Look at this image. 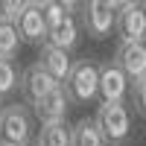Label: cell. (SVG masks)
<instances>
[{
  "label": "cell",
  "mask_w": 146,
  "mask_h": 146,
  "mask_svg": "<svg viewBox=\"0 0 146 146\" xmlns=\"http://www.w3.org/2000/svg\"><path fill=\"white\" fill-rule=\"evenodd\" d=\"M131 91H135V108H137V114H140V117H146V76H143V79H137Z\"/></svg>",
  "instance_id": "19"
},
{
  "label": "cell",
  "mask_w": 146,
  "mask_h": 146,
  "mask_svg": "<svg viewBox=\"0 0 146 146\" xmlns=\"http://www.w3.org/2000/svg\"><path fill=\"white\" fill-rule=\"evenodd\" d=\"M129 82L131 79L114 64V58L100 64V96H102V102H123L126 94H129Z\"/></svg>",
  "instance_id": "7"
},
{
  "label": "cell",
  "mask_w": 146,
  "mask_h": 146,
  "mask_svg": "<svg viewBox=\"0 0 146 146\" xmlns=\"http://www.w3.org/2000/svg\"><path fill=\"white\" fill-rule=\"evenodd\" d=\"M32 140V114L27 105H6L0 111V143L6 146H29Z\"/></svg>",
  "instance_id": "3"
},
{
  "label": "cell",
  "mask_w": 146,
  "mask_h": 146,
  "mask_svg": "<svg viewBox=\"0 0 146 146\" xmlns=\"http://www.w3.org/2000/svg\"><path fill=\"white\" fill-rule=\"evenodd\" d=\"M18 32H21V38L29 41V44H38V41L47 44L50 29H47V23H44V15L38 9V0H35V3H27V12H23L21 21H18Z\"/></svg>",
  "instance_id": "10"
},
{
  "label": "cell",
  "mask_w": 146,
  "mask_h": 146,
  "mask_svg": "<svg viewBox=\"0 0 146 146\" xmlns=\"http://www.w3.org/2000/svg\"><path fill=\"white\" fill-rule=\"evenodd\" d=\"M117 35L120 44H140L146 41V3L126 0L117 9Z\"/></svg>",
  "instance_id": "5"
},
{
  "label": "cell",
  "mask_w": 146,
  "mask_h": 146,
  "mask_svg": "<svg viewBox=\"0 0 146 146\" xmlns=\"http://www.w3.org/2000/svg\"><path fill=\"white\" fill-rule=\"evenodd\" d=\"M38 64L50 73V76L62 85V82H67V76H70V70H73V58L64 53V50H56V47H50V44H44L41 47V53H38Z\"/></svg>",
  "instance_id": "11"
},
{
  "label": "cell",
  "mask_w": 146,
  "mask_h": 146,
  "mask_svg": "<svg viewBox=\"0 0 146 146\" xmlns=\"http://www.w3.org/2000/svg\"><path fill=\"white\" fill-rule=\"evenodd\" d=\"M114 64L126 73L129 79H143L146 76V41L140 44H120L114 53Z\"/></svg>",
  "instance_id": "9"
},
{
  "label": "cell",
  "mask_w": 146,
  "mask_h": 146,
  "mask_svg": "<svg viewBox=\"0 0 146 146\" xmlns=\"http://www.w3.org/2000/svg\"><path fill=\"white\" fill-rule=\"evenodd\" d=\"M96 126L105 135L108 146H120L126 143L131 135V111L126 102H102L100 111H96Z\"/></svg>",
  "instance_id": "2"
},
{
  "label": "cell",
  "mask_w": 146,
  "mask_h": 146,
  "mask_svg": "<svg viewBox=\"0 0 146 146\" xmlns=\"http://www.w3.org/2000/svg\"><path fill=\"white\" fill-rule=\"evenodd\" d=\"M56 88H62V85H58L38 62L29 64L27 70L21 73V96H23V105H32L35 108L44 96H50Z\"/></svg>",
  "instance_id": "6"
},
{
  "label": "cell",
  "mask_w": 146,
  "mask_h": 146,
  "mask_svg": "<svg viewBox=\"0 0 146 146\" xmlns=\"http://www.w3.org/2000/svg\"><path fill=\"white\" fill-rule=\"evenodd\" d=\"M38 9L44 15L47 29H56L73 15V9H79V3H64V0H38Z\"/></svg>",
  "instance_id": "13"
},
{
  "label": "cell",
  "mask_w": 146,
  "mask_h": 146,
  "mask_svg": "<svg viewBox=\"0 0 146 146\" xmlns=\"http://www.w3.org/2000/svg\"><path fill=\"white\" fill-rule=\"evenodd\" d=\"M35 146H73V126H67V123L41 126Z\"/></svg>",
  "instance_id": "15"
},
{
  "label": "cell",
  "mask_w": 146,
  "mask_h": 146,
  "mask_svg": "<svg viewBox=\"0 0 146 146\" xmlns=\"http://www.w3.org/2000/svg\"><path fill=\"white\" fill-rule=\"evenodd\" d=\"M79 35H82V23L76 21V18H67L62 27H56V29H50V35H47V44L50 47H56V50H64V53H70L73 47L79 44Z\"/></svg>",
  "instance_id": "12"
},
{
  "label": "cell",
  "mask_w": 146,
  "mask_h": 146,
  "mask_svg": "<svg viewBox=\"0 0 146 146\" xmlns=\"http://www.w3.org/2000/svg\"><path fill=\"white\" fill-rule=\"evenodd\" d=\"M21 32L15 23H6V21H0V58H12L15 62V56L21 53Z\"/></svg>",
  "instance_id": "16"
},
{
  "label": "cell",
  "mask_w": 146,
  "mask_h": 146,
  "mask_svg": "<svg viewBox=\"0 0 146 146\" xmlns=\"http://www.w3.org/2000/svg\"><path fill=\"white\" fill-rule=\"evenodd\" d=\"M21 88V73L12 58H0V96H9Z\"/></svg>",
  "instance_id": "17"
},
{
  "label": "cell",
  "mask_w": 146,
  "mask_h": 146,
  "mask_svg": "<svg viewBox=\"0 0 146 146\" xmlns=\"http://www.w3.org/2000/svg\"><path fill=\"white\" fill-rule=\"evenodd\" d=\"M73 146H108L105 135L100 131L96 120L82 117L76 126H73Z\"/></svg>",
  "instance_id": "14"
},
{
  "label": "cell",
  "mask_w": 146,
  "mask_h": 146,
  "mask_svg": "<svg viewBox=\"0 0 146 146\" xmlns=\"http://www.w3.org/2000/svg\"><path fill=\"white\" fill-rule=\"evenodd\" d=\"M23 12H27V3H23V0H0V21L18 27V21H21Z\"/></svg>",
  "instance_id": "18"
},
{
  "label": "cell",
  "mask_w": 146,
  "mask_h": 146,
  "mask_svg": "<svg viewBox=\"0 0 146 146\" xmlns=\"http://www.w3.org/2000/svg\"><path fill=\"white\" fill-rule=\"evenodd\" d=\"M67 108H70V96H67L64 85H62V88H56L50 96H44L32 111H35L41 126H56V123H64L67 120Z\"/></svg>",
  "instance_id": "8"
},
{
  "label": "cell",
  "mask_w": 146,
  "mask_h": 146,
  "mask_svg": "<svg viewBox=\"0 0 146 146\" xmlns=\"http://www.w3.org/2000/svg\"><path fill=\"white\" fill-rule=\"evenodd\" d=\"M0 111H3V108H0Z\"/></svg>",
  "instance_id": "21"
},
{
  "label": "cell",
  "mask_w": 146,
  "mask_h": 146,
  "mask_svg": "<svg viewBox=\"0 0 146 146\" xmlns=\"http://www.w3.org/2000/svg\"><path fill=\"white\" fill-rule=\"evenodd\" d=\"M64 91L70 96V102H76V105L94 102L100 96V64H94L91 58L73 62V70L64 82Z\"/></svg>",
  "instance_id": "1"
},
{
  "label": "cell",
  "mask_w": 146,
  "mask_h": 146,
  "mask_svg": "<svg viewBox=\"0 0 146 146\" xmlns=\"http://www.w3.org/2000/svg\"><path fill=\"white\" fill-rule=\"evenodd\" d=\"M0 146H6V143H0Z\"/></svg>",
  "instance_id": "20"
},
{
  "label": "cell",
  "mask_w": 146,
  "mask_h": 146,
  "mask_svg": "<svg viewBox=\"0 0 146 146\" xmlns=\"http://www.w3.org/2000/svg\"><path fill=\"white\" fill-rule=\"evenodd\" d=\"M79 18H82V29L91 35V38H105L111 35V29L117 27V9L120 3L114 0H88V3H79Z\"/></svg>",
  "instance_id": "4"
}]
</instances>
